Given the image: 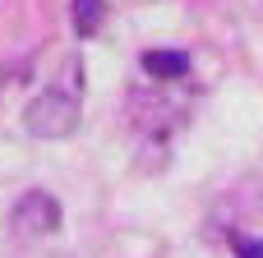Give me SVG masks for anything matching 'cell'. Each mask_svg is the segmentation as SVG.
Instances as JSON below:
<instances>
[{
  "mask_svg": "<svg viewBox=\"0 0 263 258\" xmlns=\"http://www.w3.org/2000/svg\"><path fill=\"white\" fill-rule=\"evenodd\" d=\"M79 97L60 83V88H46L42 97H32L28 102V111H23V125H28V134L32 138H69L74 129H79Z\"/></svg>",
  "mask_w": 263,
  "mask_h": 258,
  "instance_id": "cell-1",
  "label": "cell"
},
{
  "mask_svg": "<svg viewBox=\"0 0 263 258\" xmlns=\"http://www.w3.org/2000/svg\"><path fill=\"white\" fill-rule=\"evenodd\" d=\"M9 231H14L18 240H42V235L60 231V203H55L46 189H28V194L14 203V212H9Z\"/></svg>",
  "mask_w": 263,
  "mask_h": 258,
  "instance_id": "cell-2",
  "label": "cell"
},
{
  "mask_svg": "<svg viewBox=\"0 0 263 258\" xmlns=\"http://www.w3.org/2000/svg\"><path fill=\"white\" fill-rule=\"evenodd\" d=\"M143 69L157 83H176V78L190 74V55L185 51H143Z\"/></svg>",
  "mask_w": 263,
  "mask_h": 258,
  "instance_id": "cell-3",
  "label": "cell"
},
{
  "mask_svg": "<svg viewBox=\"0 0 263 258\" xmlns=\"http://www.w3.org/2000/svg\"><path fill=\"white\" fill-rule=\"evenodd\" d=\"M69 18H74V32L79 37H92L102 28V18H106V5L102 0H74V14Z\"/></svg>",
  "mask_w": 263,
  "mask_h": 258,
  "instance_id": "cell-4",
  "label": "cell"
},
{
  "mask_svg": "<svg viewBox=\"0 0 263 258\" xmlns=\"http://www.w3.org/2000/svg\"><path fill=\"white\" fill-rule=\"evenodd\" d=\"M236 258H263V240H236Z\"/></svg>",
  "mask_w": 263,
  "mask_h": 258,
  "instance_id": "cell-5",
  "label": "cell"
},
{
  "mask_svg": "<svg viewBox=\"0 0 263 258\" xmlns=\"http://www.w3.org/2000/svg\"><path fill=\"white\" fill-rule=\"evenodd\" d=\"M55 258H69V254H55Z\"/></svg>",
  "mask_w": 263,
  "mask_h": 258,
  "instance_id": "cell-6",
  "label": "cell"
}]
</instances>
